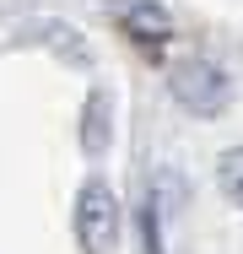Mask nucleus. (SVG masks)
Wrapping results in <instances>:
<instances>
[{"instance_id":"nucleus-1","label":"nucleus","mask_w":243,"mask_h":254,"mask_svg":"<svg viewBox=\"0 0 243 254\" xmlns=\"http://www.w3.org/2000/svg\"><path fill=\"white\" fill-rule=\"evenodd\" d=\"M168 92L179 98V108H189L194 119H211L233 98V76L222 65H211V60H179L168 70Z\"/></svg>"},{"instance_id":"nucleus-2","label":"nucleus","mask_w":243,"mask_h":254,"mask_svg":"<svg viewBox=\"0 0 243 254\" xmlns=\"http://www.w3.org/2000/svg\"><path fill=\"white\" fill-rule=\"evenodd\" d=\"M76 238H81L87 254H108L114 238H119V200H114V190L103 179H92L76 195Z\"/></svg>"},{"instance_id":"nucleus-3","label":"nucleus","mask_w":243,"mask_h":254,"mask_svg":"<svg viewBox=\"0 0 243 254\" xmlns=\"http://www.w3.org/2000/svg\"><path fill=\"white\" fill-rule=\"evenodd\" d=\"M114 141V98L108 92H92L87 98V114H81V146L87 152H108Z\"/></svg>"},{"instance_id":"nucleus-4","label":"nucleus","mask_w":243,"mask_h":254,"mask_svg":"<svg viewBox=\"0 0 243 254\" xmlns=\"http://www.w3.org/2000/svg\"><path fill=\"white\" fill-rule=\"evenodd\" d=\"M124 27L135 33V38H146V44H157V38H168V11L162 5H151V0H130L124 5Z\"/></svg>"},{"instance_id":"nucleus-5","label":"nucleus","mask_w":243,"mask_h":254,"mask_svg":"<svg viewBox=\"0 0 243 254\" xmlns=\"http://www.w3.org/2000/svg\"><path fill=\"white\" fill-rule=\"evenodd\" d=\"M216 184H222V195H227L233 205H243V146L222 152V162H216Z\"/></svg>"}]
</instances>
